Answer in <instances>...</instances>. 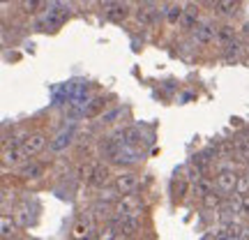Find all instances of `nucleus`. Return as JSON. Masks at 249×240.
<instances>
[{"label":"nucleus","instance_id":"1","mask_svg":"<svg viewBox=\"0 0 249 240\" xmlns=\"http://www.w3.org/2000/svg\"><path fill=\"white\" fill-rule=\"evenodd\" d=\"M71 17V7L67 2H62V0H53V2H49V9H46V17L44 21L39 23L42 30H58L60 26H65Z\"/></svg>","mask_w":249,"mask_h":240},{"label":"nucleus","instance_id":"2","mask_svg":"<svg viewBox=\"0 0 249 240\" xmlns=\"http://www.w3.org/2000/svg\"><path fill=\"white\" fill-rule=\"evenodd\" d=\"M238 180H240V173L235 169H219L217 176H214V187L224 194H235Z\"/></svg>","mask_w":249,"mask_h":240},{"label":"nucleus","instance_id":"3","mask_svg":"<svg viewBox=\"0 0 249 240\" xmlns=\"http://www.w3.org/2000/svg\"><path fill=\"white\" fill-rule=\"evenodd\" d=\"M194 42L201 46H208L213 44V42H217V26L214 23H210V21H201L198 26L194 28Z\"/></svg>","mask_w":249,"mask_h":240},{"label":"nucleus","instance_id":"4","mask_svg":"<svg viewBox=\"0 0 249 240\" xmlns=\"http://www.w3.org/2000/svg\"><path fill=\"white\" fill-rule=\"evenodd\" d=\"M201 23V7L196 2H187L185 12H182V21H180V30L185 33H194V28Z\"/></svg>","mask_w":249,"mask_h":240},{"label":"nucleus","instance_id":"5","mask_svg":"<svg viewBox=\"0 0 249 240\" xmlns=\"http://www.w3.org/2000/svg\"><path fill=\"white\" fill-rule=\"evenodd\" d=\"M141 215L143 210H134V213H127L123 217V222H120V236L123 238H134L141 231Z\"/></svg>","mask_w":249,"mask_h":240},{"label":"nucleus","instance_id":"6","mask_svg":"<svg viewBox=\"0 0 249 240\" xmlns=\"http://www.w3.org/2000/svg\"><path fill=\"white\" fill-rule=\"evenodd\" d=\"M44 148H46V134H42V132H33L26 141H23V146H21V150L26 152L28 160H33V157L39 155Z\"/></svg>","mask_w":249,"mask_h":240},{"label":"nucleus","instance_id":"7","mask_svg":"<svg viewBox=\"0 0 249 240\" xmlns=\"http://www.w3.org/2000/svg\"><path fill=\"white\" fill-rule=\"evenodd\" d=\"M113 185L120 194H129V192H136L139 187V173L134 171H120L116 178H113Z\"/></svg>","mask_w":249,"mask_h":240},{"label":"nucleus","instance_id":"8","mask_svg":"<svg viewBox=\"0 0 249 240\" xmlns=\"http://www.w3.org/2000/svg\"><path fill=\"white\" fill-rule=\"evenodd\" d=\"M71 240H92L95 238V224L90 217H81L71 224Z\"/></svg>","mask_w":249,"mask_h":240},{"label":"nucleus","instance_id":"9","mask_svg":"<svg viewBox=\"0 0 249 240\" xmlns=\"http://www.w3.org/2000/svg\"><path fill=\"white\" fill-rule=\"evenodd\" d=\"M116 213L120 215H127V213H134V210H143V199L136 192H129V194H123L118 199L116 208H113Z\"/></svg>","mask_w":249,"mask_h":240},{"label":"nucleus","instance_id":"10","mask_svg":"<svg viewBox=\"0 0 249 240\" xmlns=\"http://www.w3.org/2000/svg\"><path fill=\"white\" fill-rule=\"evenodd\" d=\"M44 173H46V164L44 162H35V160L26 162V164L21 166V171H18V176L23 180H39Z\"/></svg>","mask_w":249,"mask_h":240},{"label":"nucleus","instance_id":"11","mask_svg":"<svg viewBox=\"0 0 249 240\" xmlns=\"http://www.w3.org/2000/svg\"><path fill=\"white\" fill-rule=\"evenodd\" d=\"M160 18H161V14L155 5H141L139 12H136V21L141 26H155V23H160Z\"/></svg>","mask_w":249,"mask_h":240},{"label":"nucleus","instance_id":"12","mask_svg":"<svg viewBox=\"0 0 249 240\" xmlns=\"http://www.w3.org/2000/svg\"><path fill=\"white\" fill-rule=\"evenodd\" d=\"M28 157L21 148H2V166H18V164H26Z\"/></svg>","mask_w":249,"mask_h":240},{"label":"nucleus","instance_id":"13","mask_svg":"<svg viewBox=\"0 0 249 240\" xmlns=\"http://www.w3.org/2000/svg\"><path fill=\"white\" fill-rule=\"evenodd\" d=\"M113 178H116V176L111 173V166L99 164L97 171H95V176H92V180H90V185L102 189V187H107V185H113Z\"/></svg>","mask_w":249,"mask_h":240},{"label":"nucleus","instance_id":"14","mask_svg":"<svg viewBox=\"0 0 249 240\" xmlns=\"http://www.w3.org/2000/svg\"><path fill=\"white\" fill-rule=\"evenodd\" d=\"M224 192H219V189H213V192H208V194L201 196V205H203L205 210H219L224 205Z\"/></svg>","mask_w":249,"mask_h":240},{"label":"nucleus","instance_id":"15","mask_svg":"<svg viewBox=\"0 0 249 240\" xmlns=\"http://www.w3.org/2000/svg\"><path fill=\"white\" fill-rule=\"evenodd\" d=\"M192 187V183L187 180V176H182V173H176V178L171 180V194H173V201H180L182 196H185V192Z\"/></svg>","mask_w":249,"mask_h":240},{"label":"nucleus","instance_id":"16","mask_svg":"<svg viewBox=\"0 0 249 240\" xmlns=\"http://www.w3.org/2000/svg\"><path fill=\"white\" fill-rule=\"evenodd\" d=\"M49 9V0H21V12L23 14H30V17H37Z\"/></svg>","mask_w":249,"mask_h":240},{"label":"nucleus","instance_id":"17","mask_svg":"<svg viewBox=\"0 0 249 240\" xmlns=\"http://www.w3.org/2000/svg\"><path fill=\"white\" fill-rule=\"evenodd\" d=\"M104 109H107V97L99 95V97H92L88 104L83 107V116L86 118H97L99 113H104Z\"/></svg>","mask_w":249,"mask_h":240},{"label":"nucleus","instance_id":"18","mask_svg":"<svg viewBox=\"0 0 249 240\" xmlns=\"http://www.w3.org/2000/svg\"><path fill=\"white\" fill-rule=\"evenodd\" d=\"M17 229H18V224H17V220L12 217V215H2L0 217V236L2 238H12V236H17Z\"/></svg>","mask_w":249,"mask_h":240},{"label":"nucleus","instance_id":"19","mask_svg":"<svg viewBox=\"0 0 249 240\" xmlns=\"http://www.w3.org/2000/svg\"><path fill=\"white\" fill-rule=\"evenodd\" d=\"M104 12H107V18L108 21H113V23H120V21H124V18L129 17V7L123 5V2H116L113 7L104 9Z\"/></svg>","mask_w":249,"mask_h":240},{"label":"nucleus","instance_id":"20","mask_svg":"<svg viewBox=\"0 0 249 240\" xmlns=\"http://www.w3.org/2000/svg\"><path fill=\"white\" fill-rule=\"evenodd\" d=\"M97 162H83V164H79V169H76V178L81 180V183H88L92 180V176H95V171H97Z\"/></svg>","mask_w":249,"mask_h":240},{"label":"nucleus","instance_id":"21","mask_svg":"<svg viewBox=\"0 0 249 240\" xmlns=\"http://www.w3.org/2000/svg\"><path fill=\"white\" fill-rule=\"evenodd\" d=\"M233 39H235V28L231 23H222V26H217V44H231Z\"/></svg>","mask_w":249,"mask_h":240},{"label":"nucleus","instance_id":"22","mask_svg":"<svg viewBox=\"0 0 249 240\" xmlns=\"http://www.w3.org/2000/svg\"><path fill=\"white\" fill-rule=\"evenodd\" d=\"M238 5H240V0H217L214 2V14L217 17H231Z\"/></svg>","mask_w":249,"mask_h":240},{"label":"nucleus","instance_id":"23","mask_svg":"<svg viewBox=\"0 0 249 240\" xmlns=\"http://www.w3.org/2000/svg\"><path fill=\"white\" fill-rule=\"evenodd\" d=\"M182 12H185V7H180V5H171L169 9H164V18H166V23H169V26H180V21H182Z\"/></svg>","mask_w":249,"mask_h":240},{"label":"nucleus","instance_id":"24","mask_svg":"<svg viewBox=\"0 0 249 240\" xmlns=\"http://www.w3.org/2000/svg\"><path fill=\"white\" fill-rule=\"evenodd\" d=\"M70 143H71V132H60L53 141L49 143V146H51V150H53V152H60V150H65Z\"/></svg>","mask_w":249,"mask_h":240},{"label":"nucleus","instance_id":"25","mask_svg":"<svg viewBox=\"0 0 249 240\" xmlns=\"http://www.w3.org/2000/svg\"><path fill=\"white\" fill-rule=\"evenodd\" d=\"M213 189H214V183H210L205 176H201V180H196L194 185H192V192H194L198 199L203 194H208V192H213Z\"/></svg>","mask_w":249,"mask_h":240},{"label":"nucleus","instance_id":"26","mask_svg":"<svg viewBox=\"0 0 249 240\" xmlns=\"http://www.w3.org/2000/svg\"><path fill=\"white\" fill-rule=\"evenodd\" d=\"M12 217L17 220V224L21 226V229L30 226V215H28V208H26V205H17V208L12 210Z\"/></svg>","mask_w":249,"mask_h":240},{"label":"nucleus","instance_id":"27","mask_svg":"<svg viewBox=\"0 0 249 240\" xmlns=\"http://www.w3.org/2000/svg\"><path fill=\"white\" fill-rule=\"evenodd\" d=\"M120 238V229L113 226V224H107L102 231H99V238L97 240H118Z\"/></svg>","mask_w":249,"mask_h":240},{"label":"nucleus","instance_id":"28","mask_svg":"<svg viewBox=\"0 0 249 240\" xmlns=\"http://www.w3.org/2000/svg\"><path fill=\"white\" fill-rule=\"evenodd\" d=\"M141 132L136 129V127H132V129H124V146H139L141 143Z\"/></svg>","mask_w":249,"mask_h":240},{"label":"nucleus","instance_id":"29","mask_svg":"<svg viewBox=\"0 0 249 240\" xmlns=\"http://www.w3.org/2000/svg\"><path fill=\"white\" fill-rule=\"evenodd\" d=\"M249 192V173L247 176H240V180H238V187H235V196H242Z\"/></svg>","mask_w":249,"mask_h":240},{"label":"nucleus","instance_id":"30","mask_svg":"<svg viewBox=\"0 0 249 240\" xmlns=\"http://www.w3.org/2000/svg\"><path fill=\"white\" fill-rule=\"evenodd\" d=\"M238 54H240V44H238L235 39H233L231 44H226V46H224V55H226V58H235Z\"/></svg>","mask_w":249,"mask_h":240},{"label":"nucleus","instance_id":"31","mask_svg":"<svg viewBox=\"0 0 249 240\" xmlns=\"http://www.w3.org/2000/svg\"><path fill=\"white\" fill-rule=\"evenodd\" d=\"M120 113H123V109L118 107V109H113V111H108V113H102V120L107 125H111V123H116V118L120 116Z\"/></svg>","mask_w":249,"mask_h":240},{"label":"nucleus","instance_id":"32","mask_svg":"<svg viewBox=\"0 0 249 240\" xmlns=\"http://www.w3.org/2000/svg\"><path fill=\"white\" fill-rule=\"evenodd\" d=\"M240 215H247L249 217V192L240 196Z\"/></svg>","mask_w":249,"mask_h":240},{"label":"nucleus","instance_id":"33","mask_svg":"<svg viewBox=\"0 0 249 240\" xmlns=\"http://www.w3.org/2000/svg\"><path fill=\"white\" fill-rule=\"evenodd\" d=\"M214 240H231V238H229V233L224 231V226H222L219 231H214Z\"/></svg>","mask_w":249,"mask_h":240},{"label":"nucleus","instance_id":"34","mask_svg":"<svg viewBox=\"0 0 249 240\" xmlns=\"http://www.w3.org/2000/svg\"><path fill=\"white\" fill-rule=\"evenodd\" d=\"M97 2H99V5H102L104 9H108V7H113V5H116L118 0H97Z\"/></svg>","mask_w":249,"mask_h":240},{"label":"nucleus","instance_id":"35","mask_svg":"<svg viewBox=\"0 0 249 240\" xmlns=\"http://www.w3.org/2000/svg\"><path fill=\"white\" fill-rule=\"evenodd\" d=\"M139 2H141V5H155L157 0H139Z\"/></svg>","mask_w":249,"mask_h":240},{"label":"nucleus","instance_id":"36","mask_svg":"<svg viewBox=\"0 0 249 240\" xmlns=\"http://www.w3.org/2000/svg\"><path fill=\"white\" fill-rule=\"evenodd\" d=\"M201 240H214V233H208V236H203Z\"/></svg>","mask_w":249,"mask_h":240},{"label":"nucleus","instance_id":"37","mask_svg":"<svg viewBox=\"0 0 249 240\" xmlns=\"http://www.w3.org/2000/svg\"><path fill=\"white\" fill-rule=\"evenodd\" d=\"M2 240H18V238H17V236H12V238H2Z\"/></svg>","mask_w":249,"mask_h":240},{"label":"nucleus","instance_id":"38","mask_svg":"<svg viewBox=\"0 0 249 240\" xmlns=\"http://www.w3.org/2000/svg\"><path fill=\"white\" fill-rule=\"evenodd\" d=\"M2 2H7V0H2Z\"/></svg>","mask_w":249,"mask_h":240}]
</instances>
